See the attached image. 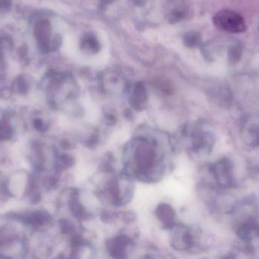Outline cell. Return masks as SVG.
Listing matches in <instances>:
<instances>
[{
	"instance_id": "obj_18",
	"label": "cell",
	"mask_w": 259,
	"mask_h": 259,
	"mask_svg": "<svg viewBox=\"0 0 259 259\" xmlns=\"http://www.w3.org/2000/svg\"><path fill=\"white\" fill-rule=\"evenodd\" d=\"M15 89L17 92L21 94H24L28 91V84L27 81L23 77H19L17 79L15 82Z\"/></svg>"
},
{
	"instance_id": "obj_22",
	"label": "cell",
	"mask_w": 259,
	"mask_h": 259,
	"mask_svg": "<svg viewBox=\"0 0 259 259\" xmlns=\"http://www.w3.org/2000/svg\"><path fill=\"white\" fill-rule=\"evenodd\" d=\"M11 4V0H0V9H7L10 7Z\"/></svg>"
},
{
	"instance_id": "obj_21",
	"label": "cell",
	"mask_w": 259,
	"mask_h": 259,
	"mask_svg": "<svg viewBox=\"0 0 259 259\" xmlns=\"http://www.w3.org/2000/svg\"><path fill=\"white\" fill-rule=\"evenodd\" d=\"M105 119H106V123L107 124L113 125L116 123V119L112 114H106V117H105Z\"/></svg>"
},
{
	"instance_id": "obj_6",
	"label": "cell",
	"mask_w": 259,
	"mask_h": 259,
	"mask_svg": "<svg viewBox=\"0 0 259 259\" xmlns=\"http://www.w3.org/2000/svg\"><path fill=\"white\" fill-rule=\"evenodd\" d=\"M192 143L196 152H208L212 149L214 138L209 132L199 129L193 133Z\"/></svg>"
},
{
	"instance_id": "obj_14",
	"label": "cell",
	"mask_w": 259,
	"mask_h": 259,
	"mask_svg": "<svg viewBox=\"0 0 259 259\" xmlns=\"http://www.w3.org/2000/svg\"><path fill=\"white\" fill-rule=\"evenodd\" d=\"M243 56V48L241 45L234 44L228 49V61L231 65H235L240 62Z\"/></svg>"
},
{
	"instance_id": "obj_4",
	"label": "cell",
	"mask_w": 259,
	"mask_h": 259,
	"mask_svg": "<svg viewBox=\"0 0 259 259\" xmlns=\"http://www.w3.org/2000/svg\"><path fill=\"white\" fill-rule=\"evenodd\" d=\"M242 133L247 144L259 147V120L246 117L242 123Z\"/></svg>"
},
{
	"instance_id": "obj_23",
	"label": "cell",
	"mask_w": 259,
	"mask_h": 259,
	"mask_svg": "<svg viewBox=\"0 0 259 259\" xmlns=\"http://www.w3.org/2000/svg\"><path fill=\"white\" fill-rule=\"evenodd\" d=\"M3 56V50H2L1 44H0V60H1Z\"/></svg>"
},
{
	"instance_id": "obj_7",
	"label": "cell",
	"mask_w": 259,
	"mask_h": 259,
	"mask_svg": "<svg viewBox=\"0 0 259 259\" xmlns=\"http://www.w3.org/2000/svg\"><path fill=\"white\" fill-rule=\"evenodd\" d=\"M172 246L177 249H187L194 244V238L190 229L180 228L174 234Z\"/></svg>"
},
{
	"instance_id": "obj_16",
	"label": "cell",
	"mask_w": 259,
	"mask_h": 259,
	"mask_svg": "<svg viewBox=\"0 0 259 259\" xmlns=\"http://www.w3.org/2000/svg\"><path fill=\"white\" fill-rule=\"evenodd\" d=\"M13 129L10 123L4 119L0 120V141H6L12 138Z\"/></svg>"
},
{
	"instance_id": "obj_3",
	"label": "cell",
	"mask_w": 259,
	"mask_h": 259,
	"mask_svg": "<svg viewBox=\"0 0 259 259\" xmlns=\"http://www.w3.org/2000/svg\"><path fill=\"white\" fill-rule=\"evenodd\" d=\"M211 173L214 175L220 187L230 188L235 184L234 178V165L228 158H223L213 164L211 168Z\"/></svg>"
},
{
	"instance_id": "obj_13",
	"label": "cell",
	"mask_w": 259,
	"mask_h": 259,
	"mask_svg": "<svg viewBox=\"0 0 259 259\" xmlns=\"http://www.w3.org/2000/svg\"><path fill=\"white\" fill-rule=\"evenodd\" d=\"M69 207L71 212L76 217L80 219L87 218L88 214H87L84 208L80 204L78 199V195L77 193H74L71 195L69 202Z\"/></svg>"
},
{
	"instance_id": "obj_8",
	"label": "cell",
	"mask_w": 259,
	"mask_h": 259,
	"mask_svg": "<svg viewBox=\"0 0 259 259\" xmlns=\"http://www.w3.org/2000/svg\"><path fill=\"white\" fill-rule=\"evenodd\" d=\"M155 215L165 228H172L175 225V210L168 204L161 203L155 210Z\"/></svg>"
},
{
	"instance_id": "obj_2",
	"label": "cell",
	"mask_w": 259,
	"mask_h": 259,
	"mask_svg": "<svg viewBox=\"0 0 259 259\" xmlns=\"http://www.w3.org/2000/svg\"><path fill=\"white\" fill-rule=\"evenodd\" d=\"M213 23L219 30L231 33L246 31V24L241 15L228 9L219 11L213 16Z\"/></svg>"
},
{
	"instance_id": "obj_5",
	"label": "cell",
	"mask_w": 259,
	"mask_h": 259,
	"mask_svg": "<svg viewBox=\"0 0 259 259\" xmlns=\"http://www.w3.org/2000/svg\"><path fill=\"white\" fill-rule=\"evenodd\" d=\"M34 33L41 50L44 52L50 51L52 47V42L50 41L52 27L50 22L47 20H42L38 22L35 26Z\"/></svg>"
},
{
	"instance_id": "obj_1",
	"label": "cell",
	"mask_w": 259,
	"mask_h": 259,
	"mask_svg": "<svg viewBox=\"0 0 259 259\" xmlns=\"http://www.w3.org/2000/svg\"><path fill=\"white\" fill-rule=\"evenodd\" d=\"M134 162L137 173L148 176L156 166L157 154L155 144L143 138L136 146Z\"/></svg>"
},
{
	"instance_id": "obj_9",
	"label": "cell",
	"mask_w": 259,
	"mask_h": 259,
	"mask_svg": "<svg viewBox=\"0 0 259 259\" xmlns=\"http://www.w3.org/2000/svg\"><path fill=\"white\" fill-rule=\"evenodd\" d=\"M129 245L130 241L127 237H115L108 242V252L114 258H124L125 257L126 252H127Z\"/></svg>"
},
{
	"instance_id": "obj_20",
	"label": "cell",
	"mask_w": 259,
	"mask_h": 259,
	"mask_svg": "<svg viewBox=\"0 0 259 259\" xmlns=\"http://www.w3.org/2000/svg\"><path fill=\"white\" fill-rule=\"evenodd\" d=\"M74 226L68 220H63L61 223V230H62V233L64 234H71L74 231Z\"/></svg>"
},
{
	"instance_id": "obj_15",
	"label": "cell",
	"mask_w": 259,
	"mask_h": 259,
	"mask_svg": "<svg viewBox=\"0 0 259 259\" xmlns=\"http://www.w3.org/2000/svg\"><path fill=\"white\" fill-rule=\"evenodd\" d=\"M202 42L200 34L196 31H190L186 33L184 36V43L190 48L199 47Z\"/></svg>"
},
{
	"instance_id": "obj_12",
	"label": "cell",
	"mask_w": 259,
	"mask_h": 259,
	"mask_svg": "<svg viewBox=\"0 0 259 259\" xmlns=\"http://www.w3.org/2000/svg\"><path fill=\"white\" fill-rule=\"evenodd\" d=\"M25 221L35 227L45 226L52 221V217L44 211H35L25 217Z\"/></svg>"
},
{
	"instance_id": "obj_11",
	"label": "cell",
	"mask_w": 259,
	"mask_h": 259,
	"mask_svg": "<svg viewBox=\"0 0 259 259\" xmlns=\"http://www.w3.org/2000/svg\"><path fill=\"white\" fill-rule=\"evenodd\" d=\"M80 47L84 53L95 54L100 50V43L94 33H87L80 39Z\"/></svg>"
},
{
	"instance_id": "obj_10",
	"label": "cell",
	"mask_w": 259,
	"mask_h": 259,
	"mask_svg": "<svg viewBox=\"0 0 259 259\" xmlns=\"http://www.w3.org/2000/svg\"><path fill=\"white\" fill-rule=\"evenodd\" d=\"M148 94L143 84L137 83L133 88L131 96V103L137 110L144 109L147 104Z\"/></svg>"
},
{
	"instance_id": "obj_17",
	"label": "cell",
	"mask_w": 259,
	"mask_h": 259,
	"mask_svg": "<svg viewBox=\"0 0 259 259\" xmlns=\"http://www.w3.org/2000/svg\"><path fill=\"white\" fill-rule=\"evenodd\" d=\"M74 160L70 155H64L59 157L56 162V167L59 170H64L65 169L69 168L71 166L74 165Z\"/></svg>"
},
{
	"instance_id": "obj_19",
	"label": "cell",
	"mask_w": 259,
	"mask_h": 259,
	"mask_svg": "<svg viewBox=\"0 0 259 259\" xmlns=\"http://www.w3.org/2000/svg\"><path fill=\"white\" fill-rule=\"evenodd\" d=\"M33 126L39 132H44L48 130L49 129V125L46 122H44L42 119L39 118L35 119L34 121H33Z\"/></svg>"
}]
</instances>
